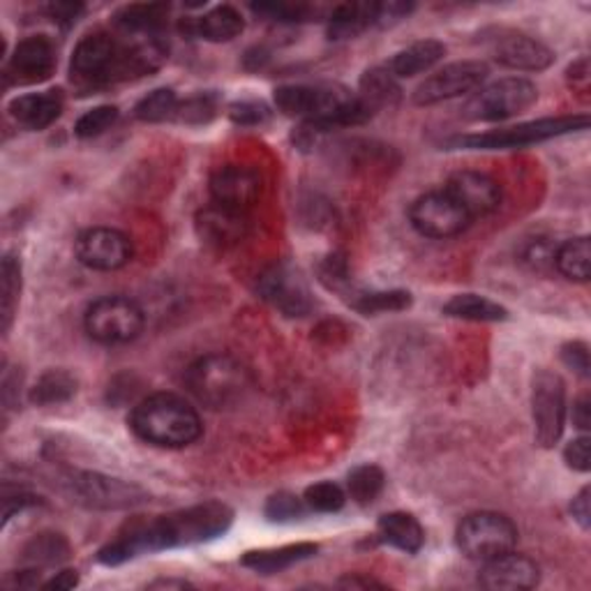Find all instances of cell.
I'll return each mask as SVG.
<instances>
[{"label":"cell","mask_w":591,"mask_h":591,"mask_svg":"<svg viewBox=\"0 0 591 591\" xmlns=\"http://www.w3.org/2000/svg\"><path fill=\"white\" fill-rule=\"evenodd\" d=\"M56 44L47 35H31L14 47L5 77L10 83L33 86L47 81L56 73Z\"/></svg>","instance_id":"15"},{"label":"cell","mask_w":591,"mask_h":591,"mask_svg":"<svg viewBox=\"0 0 591 591\" xmlns=\"http://www.w3.org/2000/svg\"><path fill=\"white\" fill-rule=\"evenodd\" d=\"M347 303L360 312V314H383V312H402L412 308V293L402 289H389V291H366L354 289Z\"/></svg>","instance_id":"31"},{"label":"cell","mask_w":591,"mask_h":591,"mask_svg":"<svg viewBox=\"0 0 591 591\" xmlns=\"http://www.w3.org/2000/svg\"><path fill=\"white\" fill-rule=\"evenodd\" d=\"M230 119L236 125H264L270 119V109L264 102H255V100H245V102H236L230 109Z\"/></svg>","instance_id":"42"},{"label":"cell","mask_w":591,"mask_h":591,"mask_svg":"<svg viewBox=\"0 0 591 591\" xmlns=\"http://www.w3.org/2000/svg\"><path fill=\"white\" fill-rule=\"evenodd\" d=\"M444 190L460 203L471 220L486 218L502 207V188L483 171H456L446 180Z\"/></svg>","instance_id":"17"},{"label":"cell","mask_w":591,"mask_h":591,"mask_svg":"<svg viewBox=\"0 0 591 591\" xmlns=\"http://www.w3.org/2000/svg\"><path fill=\"white\" fill-rule=\"evenodd\" d=\"M553 264L566 280L587 282L591 276L589 236L571 238V241H566L564 245H559V249L553 255Z\"/></svg>","instance_id":"29"},{"label":"cell","mask_w":591,"mask_h":591,"mask_svg":"<svg viewBox=\"0 0 591 591\" xmlns=\"http://www.w3.org/2000/svg\"><path fill=\"white\" fill-rule=\"evenodd\" d=\"M561 363L578 377L589 379V347L580 343V339H573V343H566L561 347Z\"/></svg>","instance_id":"44"},{"label":"cell","mask_w":591,"mask_h":591,"mask_svg":"<svg viewBox=\"0 0 591 591\" xmlns=\"http://www.w3.org/2000/svg\"><path fill=\"white\" fill-rule=\"evenodd\" d=\"M264 513L270 522H293L308 513V506L303 502V497H296L291 492H278L268 499Z\"/></svg>","instance_id":"41"},{"label":"cell","mask_w":591,"mask_h":591,"mask_svg":"<svg viewBox=\"0 0 591 591\" xmlns=\"http://www.w3.org/2000/svg\"><path fill=\"white\" fill-rule=\"evenodd\" d=\"M65 107L63 90L49 88L42 90V93H29V96H19L10 102L8 111L10 116L29 130H44L54 125Z\"/></svg>","instance_id":"22"},{"label":"cell","mask_w":591,"mask_h":591,"mask_svg":"<svg viewBox=\"0 0 591 591\" xmlns=\"http://www.w3.org/2000/svg\"><path fill=\"white\" fill-rule=\"evenodd\" d=\"M383 486H386L383 469L377 465H370V462L358 465L356 469H352L349 479H347V492L360 506L372 504L375 499L383 492Z\"/></svg>","instance_id":"36"},{"label":"cell","mask_w":591,"mask_h":591,"mask_svg":"<svg viewBox=\"0 0 591 591\" xmlns=\"http://www.w3.org/2000/svg\"><path fill=\"white\" fill-rule=\"evenodd\" d=\"M589 127V116H557V119H538L529 123H520L506 130H490L479 134L456 136L450 142L453 148L467 150H504V148H525L540 142L557 140V136L580 132Z\"/></svg>","instance_id":"4"},{"label":"cell","mask_w":591,"mask_h":591,"mask_svg":"<svg viewBox=\"0 0 591 591\" xmlns=\"http://www.w3.org/2000/svg\"><path fill=\"white\" fill-rule=\"evenodd\" d=\"M35 504H40V499H35L33 494H19V502H14V497H5L3 499V525H8L16 511H24Z\"/></svg>","instance_id":"50"},{"label":"cell","mask_w":591,"mask_h":591,"mask_svg":"<svg viewBox=\"0 0 591 591\" xmlns=\"http://www.w3.org/2000/svg\"><path fill=\"white\" fill-rule=\"evenodd\" d=\"M77 393V379L65 370L44 372L31 389V402L37 406L63 404Z\"/></svg>","instance_id":"32"},{"label":"cell","mask_w":591,"mask_h":591,"mask_svg":"<svg viewBox=\"0 0 591 591\" xmlns=\"http://www.w3.org/2000/svg\"><path fill=\"white\" fill-rule=\"evenodd\" d=\"M253 12L264 19L278 21V24H303V21L316 16V8L303 3H259L253 5Z\"/></svg>","instance_id":"40"},{"label":"cell","mask_w":591,"mask_h":591,"mask_svg":"<svg viewBox=\"0 0 591 591\" xmlns=\"http://www.w3.org/2000/svg\"><path fill=\"white\" fill-rule=\"evenodd\" d=\"M446 56V44L439 40H421L398 52L386 65L395 79H409L432 70Z\"/></svg>","instance_id":"25"},{"label":"cell","mask_w":591,"mask_h":591,"mask_svg":"<svg viewBox=\"0 0 591 591\" xmlns=\"http://www.w3.org/2000/svg\"><path fill=\"white\" fill-rule=\"evenodd\" d=\"M171 8L167 3H132L113 14V26L125 37L163 35Z\"/></svg>","instance_id":"24"},{"label":"cell","mask_w":591,"mask_h":591,"mask_svg":"<svg viewBox=\"0 0 591 591\" xmlns=\"http://www.w3.org/2000/svg\"><path fill=\"white\" fill-rule=\"evenodd\" d=\"M571 513H573V520L578 522V525H580L584 532H589V527H591V490H589V486H584V488L573 497Z\"/></svg>","instance_id":"47"},{"label":"cell","mask_w":591,"mask_h":591,"mask_svg":"<svg viewBox=\"0 0 591 591\" xmlns=\"http://www.w3.org/2000/svg\"><path fill=\"white\" fill-rule=\"evenodd\" d=\"M409 222H412V226L421 236L446 241L453 236H460L473 220L446 190H435L419 197L412 203V209H409Z\"/></svg>","instance_id":"12"},{"label":"cell","mask_w":591,"mask_h":591,"mask_svg":"<svg viewBox=\"0 0 591 591\" xmlns=\"http://www.w3.org/2000/svg\"><path fill=\"white\" fill-rule=\"evenodd\" d=\"M573 425L580 432H587L591 427V398L589 393H582L576 402H573Z\"/></svg>","instance_id":"49"},{"label":"cell","mask_w":591,"mask_h":591,"mask_svg":"<svg viewBox=\"0 0 591 591\" xmlns=\"http://www.w3.org/2000/svg\"><path fill=\"white\" fill-rule=\"evenodd\" d=\"M568 83H571L576 93H582V96L589 93V60L587 58H580L578 63L568 67Z\"/></svg>","instance_id":"48"},{"label":"cell","mask_w":591,"mask_h":591,"mask_svg":"<svg viewBox=\"0 0 591 591\" xmlns=\"http://www.w3.org/2000/svg\"><path fill=\"white\" fill-rule=\"evenodd\" d=\"M303 502L308 511H314V513H337L347 504V492L333 481H322L305 490Z\"/></svg>","instance_id":"37"},{"label":"cell","mask_w":591,"mask_h":591,"mask_svg":"<svg viewBox=\"0 0 591 591\" xmlns=\"http://www.w3.org/2000/svg\"><path fill=\"white\" fill-rule=\"evenodd\" d=\"M538 100V88L525 77H506L483 86L462 109V116L476 123H494L517 116Z\"/></svg>","instance_id":"7"},{"label":"cell","mask_w":591,"mask_h":591,"mask_svg":"<svg viewBox=\"0 0 591 591\" xmlns=\"http://www.w3.org/2000/svg\"><path fill=\"white\" fill-rule=\"evenodd\" d=\"M63 490L73 497V502L100 511H123L148 499V492L140 486L96 471H70L63 479Z\"/></svg>","instance_id":"8"},{"label":"cell","mask_w":591,"mask_h":591,"mask_svg":"<svg viewBox=\"0 0 591 591\" xmlns=\"http://www.w3.org/2000/svg\"><path fill=\"white\" fill-rule=\"evenodd\" d=\"M490 52L497 63L522 73L548 70L555 63V52L550 47L517 31H497L494 37H490Z\"/></svg>","instance_id":"16"},{"label":"cell","mask_w":591,"mask_h":591,"mask_svg":"<svg viewBox=\"0 0 591 591\" xmlns=\"http://www.w3.org/2000/svg\"><path fill=\"white\" fill-rule=\"evenodd\" d=\"M188 391L211 409H230L253 389V375L230 354H207L186 370Z\"/></svg>","instance_id":"3"},{"label":"cell","mask_w":591,"mask_h":591,"mask_svg":"<svg viewBox=\"0 0 591 591\" xmlns=\"http://www.w3.org/2000/svg\"><path fill=\"white\" fill-rule=\"evenodd\" d=\"M130 427L142 442L157 448L192 446L203 432L197 409L176 393H153L132 409Z\"/></svg>","instance_id":"2"},{"label":"cell","mask_w":591,"mask_h":591,"mask_svg":"<svg viewBox=\"0 0 591 591\" xmlns=\"http://www.w3.org/2000/svg\"><path fill=\"white\" fill-rule=\"evenodd\" d=\"M77 259L90 270H119L134 257V247L127 234L111 226H90L75 243Z\"/></svg>","instance_id":"14"},{"label":"cell","mask_w":591,"mask_h":591,"mask_svg":"<svg viewBox=\"0 0 591 591\" xmlns=\"http://www.w3.org/2000/svg\"><path fill=\"white\" fill-rule=\"evenodd\" d=\"M481 587L486 589H499V591H520V589H534L540 582V568L534 559L525 555H515L513 550L494 557L483 564Z\"/></svg>","instance_id":"20"},{"label":"cell","mask_w":591,"mask_h":591,"mask_svg":"<svg viewBox=\"0 0 591 591\" xmlns=\"http://www.w3.org/2000/svg\"><path fill=\"white\" fill-rule=\"evenodd\" d=\"M178 31L207 42H232L245 31V19L234 5H218L201 16L180 19Z\"/></svg>","instance_id":"21"},{"label":"cell","mask_w":591,"mask_h":591,"mask_svg":"<svg viewBox=\"0 0 591 591\" xmlns=\"http://www.w3.org/2000/svg\"><path fill=\"white\" fill-rule=\"evenodd\" d=\"M150 587H180V589H186V587H190V584L183 582V580H178V582H174V580H157V582H153Z\"/></svg>","instance_id":"53"},{"label":"cell","mask_w":591,"mask_h":591,"mask_svg":"<svg viewBox=\"0 0 591 591\" xmlns=\"http://www.w3.org/2000/svg\"><path fill=\"white\" fill-rule=\"evenodd\" d=\"M358 98L366 102L375 113L383 107H393L400 100L398 79L386 67H372L360 79Z\"/></svg>","instance_id":"30"},{"label":"cell","mask_w":591,"mask_h":591,"mask_svg":"<svg viewBox=\"0 0 591 591\" xmlns=\"http://www.w3.org/2000/svg\"><path fill=\"white\" fill-rule=\"evenodd\" d=\"M19 296H21V261L14 255H5L3 266H0V320H3L0 328H3V333H8L14 322Z\"/></svg>","instance_id":"33"},{"label":"cell","mask_w":591,"mask_h":591,"mask_svg":"<svg viewBox=\"0 0 591 591\" xmlns=\"http://www.w3.org/2000/svg\"><path fill=\"white\" fill-rule=\"evenodd\" d=\"M121 42L111 33L96 31L79 40L70 60V77L79 88H100L116 83Z\"/></svg>","instance_id":"9"},{"label":"cell","mask_w":591,"mask_h":591,"mask_svg":"<svg viewBox=\"0 0 591 591\" xmlns=\"http://www.w3.org/2000/svg\"><path fill=\"white\" fill-rule=\"evenodd\" d=\"M532 416L536 442L543 448H553L566 425V383L557 372L538 370L532 381Z\"/></svg>","instance_id":"11"},{"label":"cell","mask_w":591,"mask_h":591,"mask_svg":"<svg viewBox=\"0 0 591 591\" xmlns=\"http://www.w3.org/2000/svg\"><path fill=\"white\" fill-rule=\"evenodd\" d=\"M488 75L490 67L483 60L450 63L435 75H430L423 83H419V88L414 90V104L432 107L469 96L483 86Z\"/></svg>","instance_id":"13"},{"label":"cell","mask_w":591,"mask_h":591,"mask_svg":"<svg viewBox=\"0 0 591 591\" xmlns=\"http://www.w3.org/2000/svg\"><path fill=\"white\" fill-rule=\"evenodd\" d=\"M83 10H86L83 3H52V5H47V12L54 19V24H58L63 29L75 26L79 16L83 14Z\"/></svg>","instance_id":"46"},{"label":"cell","mask_w":591,"mask_h":591,"mask_svg":"<svg viewBox=\"0 0 591 591\" xmlns=\"http://www.w3.org/2000/svg\"><path fill=\"white\" fill-rule=\"evenodd\" d=\"M264 180L257 169L247 165H224L213 171L211 176V197L222 207L249 211L253 203L261 197Z\"/></svg>","instance_id":"18"},{"label":"cell","mask_w":591,"mask_h":591,"mask_svg":"<svg viewBox=\"0 0 591 591\" xmlns=\"http://www.w3.org/2000/svg\"><path fill=\"white\" fill-rule=\"evenodd\" d=\"M316 553H320V545L293 543V545H282V548L245 553L241 564L259 576H276V573L287 571V568H291L296 564L316 557Z\"/></svg>","instance_id":"23"},{"label":"cell","mask_w":591,"mask_h":591,"mask_svg":"<svg viewBox=\"0 0 591 591\" xmlns=\"http://www.w3.org/2000/svg\"><path fill=\"white\" fill-rule=\"evenodd\" d=\"M180 100L174 88H155L134 107V119L142 123H174Z\"/></svg>","instance_id":"34"},{"label":"cell","mask_w":591,"mask_h":591,"mask_svg":"<svg viewBox=\"0 0 591 591\" xmlns=\"http://www.w3.org/2000/svg\"><path fill=\"white\" fill-rule=\"evenodd\" d=\"M414 5L404 3V0H389V3H377V26H391L400 19L412 14Z\"/></svg>","instance_id":"45"},{"label":"cell","mask_w":591,"mask_h":591,"mask_svg":"<svg viewBox=\"0 0 591 591\" xmlns=\"http://www.w3.org/2000/svg\"><path fill=\"white\" fill-rule=\"evenodd\" d=\"M70 543H67L63 534L44 532L29 540L24 548V561H29L31 566H54L70 559Z\"/></svg>","instance_id":"35"},{"label":"cell","mask_w":591,"mask_h":591,"mask_svg":"<svg viewBox=\"0 0 591 591\" xmlns=\"http://www.w3.org/2000/svg\"><path fill=\"white\" fill-rule=\"evenodd\" d=\"M564 462L573 471L587 473L591 469V439L587 435L568 442L564 448Z\"/></svg>","instance_id":"43"},{"label":"cell","mask_w":591,"mask_h":591,"mask_svg":"<svg viewBox=\"0 0 591 591\" xmlns=\"http://www.w3.org/2000/svg\"><path fill=\"white\" fill-rule=\"evenodd\" d=\"M257 291L268 305L285 316H308L314 308L305 276L301 268H296L289 261H278L264 268L257 280Z\"/></svg>","instance_id":"10"},{"label":"cell","mask_w":591,"mask_h":591,"mask_svg":"<svg viewBox=\"0 0 591 591\" xmlns=\"http://www.w3.org/2000/svg\"><path fill=\"white\" fill-rule=\"evenodd\" d=\"M339 584H343V587H383L381 582H377L372 578L368 580V578H352V576L339 580Z\"/></svg>","instance_id":"52"},{"label":"cell","mask_w":591,"mask_h":591,"mask_svg":"<svg viewBox=\"0 0 591 591\" xmlns=\"http://www.w3.org/2000/svg\"><path fill=\"white\" fill-rule=\"evenodd\" d=\"M379 538L383 543H389L391 548L402 550L406 555H416L423 543H425V532L421 527V522L412 513H386L379 517Z\"/></svg>","instance_id":"26"},{"label":"cell","mask_w":591,"mask_h":591,"mask_svg":"<svg viewBox=\"0 0 591 591\" xmlns=\"http://www.w3.org/2000/svg\"><path fill=\"white\" fill-rule=\"evenodd\" d=\"M218 109H220V100L215 93H197V96H190L188 100H180L174 123L203 125L215 119Z\"/></svg>","instance_id":"38"},{"label":"cell","mask_w":591,"mask_h":591,"mask_svg":"<svg viewBox=\"0 0 591 591\" xmlns=\"http://www.w3.org/2000/svg\"><path fill=\"white\" fill-rule=\"evenodd\" d=\"M146 326V314L125 296H104L83 314V328L90 339H96L100 345L113 347V345H127L132 339L142 335Z\"/></svg>","instance_id":"5"},{"label":"cell","mask_w":591,"mask_h":591,"mask_svg":"<svg viewBox=\"0 0 591 591\" xmlns=\"http://www.w3.org/2000/svg\"><path fill=\"white\" fill-rule=\"evenodd\" d=\"M234 511L222 502H203L183 511L155 517H134L125 525L127 543L136 557L183 545L207 543L232 527Z\"/></svg>","instance_id":"1"},{"label":"cell","mask_w":591,"mask_h":591,"mask_svg":"<svg viewBox=\"0 0 591 591\" xmlns=\"http://www.w3.org/2000/svg\"><path fill=\"white\" fill-rule=\"evenodd\" d=\"M79 584V576L77 571H73V568H67V571H60L56 573L52 580L42 582L44 589H56V591H65V589H75Z\"/></svg>","instance_id":"51"},{"label":"cell","mask_w":591,"mask_h":591,"mask_svg":"<svg viewBox=\"0 0 591 591\" xmlns=\"http://www.w3.org/2000/svg\"><path fill=\"white\" fill-rule=\"evenodd\" d=\"M116 121H119V107L100 104L96 109L86 111L83 116L75 123V134L79 136V140H93V136L104 134Z\"/></svg>","instance_id":"39"},{"label":"cell","mask_w":591,"mask_h":591,"mask_svg":"<svg viewBox=\"0 0 591 591\" xmlns=\"http://www.w3.org/2000/svg\"><path fill=\"white\" fill-rule=\"evenodd\" d=\"M377 26V3H345L333 8L328 16V37L354 40Z\"/></svg>","instance_id":"27"},{"label":"cell","mask_w":591,"mask_h":591,"mask_svg":"<svg viewBox=\"0 0 591 591\" xmlns=\"http://www.w3.org/2000/svg\"><path fill=\"white\" fill-rule=\"evenodd\" d=\"M444 314L453 316V320L481 322V324H494V322L509 320V310L504 305H499L479 293L453 296V299L444 305Z\"/></svg>","instance_id":"28"},{"label":"cell","mask_w":591,"mask_h":591,"mask_svg":"<svg viewBox=\"0 0 591 591\" xmlns=\"http://www.w3.org/2000/svg\"><path fill=\"white\" fill-rule=\"evenodd\" d=\"M456 543L465 557L473 561H490L511 553L517 543V527L513 520L494 513L479 511L462 517L456 529Z\"/></svg>","instance_id":"6"},{"label":"cell","mask_w":591,"mask_h":591,"mask_svg":"<svg viewBox=\"0 0 591 591\" xmlns=\"http://www.w3.org/2000/svg\"><path fill=\"white\" fill-rule=\"evenodd\" d=\"M194 224H197L199 238L211 247H218V249L236 247L249 234L247 211L222 207V203H215V201L197 213Z\"/></svg>","instance_id":"19"}]
</instances>
